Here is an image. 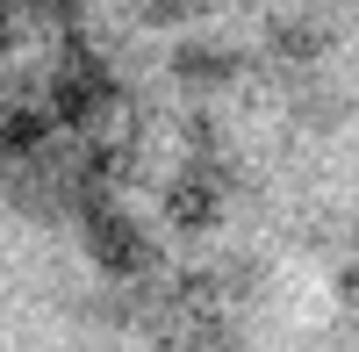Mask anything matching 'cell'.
I'll return each instance as SVG.
<instances>
[{"mask_svg": "<svg viewBox=\"0 0 359 352\" xmlns=\"http://www.w3.org/2000/svg\"><path fill=\"white\" fill-rule=\"evenodd\" d=\"M323 50H331V22H316V8L273 15V57H287V65H316Z\"/></svg>", "mask_w": 359, "mask_h": 352, "instance_id": "6da1fadb", "label": "cell"}, {"mask_svg": "<svg viewBox=\"0 0 359 352\" xmlns=\"http://www.w3.org/2000/svg\"><path fill=\"white\" fill-rule=\"evenodd\" d=\"M180 72H187V79H223L230 50H180Z\"/></svg>", "mask_w": 359, "mask_h": 352, "instance_id": "7a4b0ae2", "label": "cell"}, {"mask_svg": "<svg viewBox=\"0 0 359 352\" xmlns=\"http://www.w3.org/2000/svg\"><path fill=\"white\" fill-rule=\"evenodd\" d=\"M151 8H158V22H180V15L194 8V0H151Z\"/></svg>", "mask_w": 359, "mask_h": 352, "instance_id": "3957f363", "label": "cell"}]
</instances>
